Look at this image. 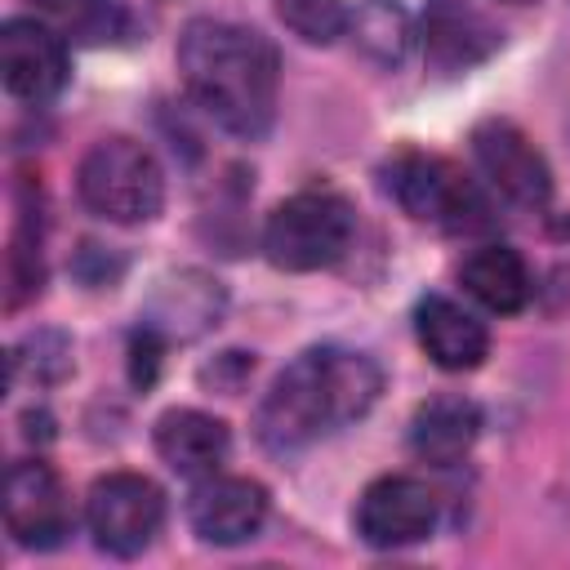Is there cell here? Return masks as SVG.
<instances>
[{
  "label": "cell",
  "mask_w": 570,
  "mask_h": 570,
  "mask_svg": "<svg viewBox=\"0 0 570 570\" xmlns=\"http://www.w3.org/2000/svg\"><path fill=\"white\" fill-rule=\"evenodd\" d=\"M508 4H530V0H508Z\"/></svg>",
  "instance_id": "obj_22"
},
{
  "label": "cell",
  "mask_w": 570,
  "mask_h": 570,
  "mask_svg": "<svg viewBox=\"0 0 570 570\" xmlns=\"http://www.w3.org/2000/svg\"><path fill=\"white\" fill-rule=\"evenodd\" d=\"M419 36H423V58L436 76L472 71L503 45L499 22L472 0H428Z\"/></svg>",
  "instance_id": "obj_11"
},
{
  "label": "cell",
  "mask_w": 570,
  "mask_h": 570,
  "mask_svg": "<svg viewBox=\"0 0 570 570\" xmlns=\"http://www.w3.org/2000/svg\"><path fill=\"white\" fill-rule=\"evenodd\" d=\"M414 334H419V347L441 365V370H476L490 352V330L485 321H476L463 303L445 298V294H428L419 298L414 307Z\"/></svg>",
  "instance_id": "obj_13"
},
{
  "label": "cell",
  "mask_w": 570,
  "mask_h": 570,
  "mask_svg": "<svg viewBox=\"0 0 570 570\" xmlns=\"http://www.w3.org/2000/svg\"><path fill=\"white\" fill-rule=\"evenodd\" d=\"M383 187L414 223H428L441 232H476L490 223L476 183L463 178V169H454L445 156L396 151L383 165Z\"/></svg>",
  "instance_id": "obj_5"
},
{
  "label": "cell",
  "mask_w": 570,
  "mask_h": 570,
  "mask_svg": "<svg viewBox=\"0 0 570 570\" xmlns=\"http://www.w3.org/2000/svg\"><path fill=\"white\" fill-rule=\"evenodd\" d=\"M4 525L22 548H58L71 530V503L58 472L40 459H22L4 472Z\"/></svg>",
  "instance_id": "obj_9"
},
{
  "label": "cell",
  "mask_w": 570,
  "mask_h": 570,
  "mask_svg": "<svg viewBox=\"0 0 570 570\" xmlns=\"http://www.w3.org/2000/svg\"><path fill=\"white\" fill-rule=\"evenodd\" d=\"M187 521L205 543L232 548L263 530L267 521V490L249 476H200V485L187 499Z\"/></svg>",
  "instance_id": "obj_12"
},
{
  "label": "cell",
  "mask_w": 570,
  "mask_h": 570,
  "mask_svg": "<svg viewBox=\"0 0 570 570\" xmlns=\"http://www.w3.org/2000/svg\"><path fill=\"white\" fill-rule=\"evenodd\" d=\"M281 18L294 36L312 40V45H330L347 31L352 13L338 0H281Z\"/></svg>",
  "instance_id": "obj_20"
},
{
  "label": "cell",
  "mask_w": 570,
  "mask_h": 570,
  "mask_svg": "<svg viewBox=\"0 0 570 570\" xmlns=\"http://www.w3.org/2000/svg\"><path fill=\"white\" fill-rule=\"evenodd\" d=\"M0 76L13 98H53L67 85V36L40 18H9L0 27Z\"/></svg>",
  "instance_id": "obj_10"
},
{
  "label": "cell",
  "mask_w": 570,
  "mask_h": 570,
  "mask_svg": "<svg viewBox=\"0 0 570 570\" xmlns=\"http://www.w3.org/2000/svg\"><path fill=\"white\" fill-rule=\"evenodd\" d=\"M76 191L107 223H147L165 205V174L142 142L111 134L80 156Z\"/></svg>",
  "instance_id": "obj_4"
},
{
  "label": "cell",
  "mask_w": 570,
  "mask_h": 570,
  "mask_svg": "<svg viewBox=\"0 0 570 570\" xmlns=\"http://www.w3.org/2000/svg\"><path fill=\"white\" fill-rule=\"evenodd\" d=\"M463 289L485 307V312H499V316H512L530 303L534 294V281H530V267L525 258L512 249V245H481L463 258Z\"/></svg>",
  "instance_id": "obj_16"
},
{
  "label": "cell",
  "mask_w": 570,
  "mask_h": 570,
  "mask_svg": "<svg viewBox=\"0 0 570 570\" xmlns=\"http://www.w3.org/2000/svg\"><path fill=\"white\" fill-rule=\"evenodd\" d=\"M436 525V494L405 472L379 476L356 499V534L370 548H410Z\"/></svg>",
  "instance_id": "obj_8"
},
{
  "label": "cell",
  "mask_w": 570,
  "mask_h": 570,
  "mask_svg": "<svg viewBox=\"0 0 570 570\" xmlns=\"http://www.w3.org/2000/svg\"><path fill=\"white\" fill-rule=\"evenodd\" d=\"M481 432V410L468 396H432L410 419V454L423 463H459Z\"/></svg>",
  "instance_id": "obj_15"
},
{
  "label": "cell",
  "mask_w": 570,
  "mask_h": 570,
  "mask_svg": "<svg viewBox=\"0 0 570 570\" xmlns=\"http://www.w3.org/2000/svg\"><path fill=\"white\" fill-rule=\"evenodd\" d=\"M356 49L379 62V67H396L405 53H410V40H414V18L401 0H365L352 22H347Z\"/></svg>",
  "instance_id": "obj_18"
},
{
  "label": "cell",
  "mask_w": 570,
  "mask_h": 570,
  "mask_svg": "<svg viewBox=\"0 0 570 570\" xmlns=\"http://www.w3.org/2000/svg\"><path fill=\"white\" fill-rule=\"evenodd\" d=\"M160 347H165L160 330H151V325L134 330V338H129V379H134L138 387H147V383L156 379V365H160Z\"/></svg>",
  "instance_id": "obj_21"
},
{
  "label": "cell",
  "mask_w": 570,
  "mask_h": 570,
  "mask_svg": "<svg viewBox=\"0 0 570 570\" xmlns=\"http://www.w3.org/2000/svg\"><path fill=\"white\" fill-rule=\"evenodd\" d=\"M232 450V432L223 419L205 410H165L156 419V454L178 472V476H209Z\"/></svg>",
  "instance_id": "obj_14"
},
{
  "label": "cell",
  "mask_w": 570,
  "mask_h": 570,
  "mask_svg": "<svg viewBox=\"0 0 570 570\" xmlns=\"http://www.w3.org/2000/svg\"><path fill=\"white\" fill-rule=\"evenodd\" d=\"M218 307H223V289L218 281H209L205 272H178L160 285L151 312L142 325L160 330V334H178V338H191L200 330H209L218 321Z\"/></svg>",
  "instance_id": "obj_17"
},
{
  "label": "cell",
  "mask_w": 570,
  "mask_h": 570,
  "mask_svg": "<svg viewBox=\"0 0 570 570\" xmlns=\"http://www.w3.org/2000/svg\"><path fill=\"white\" fill-rule=\"evenodd\" d=\"M85 521H89V534H94V543L102 552H111V557H138L160 534L165 494L142 472H107V476H98L89 485Z\"/></svg>",
  "instance_id": "obj_6"
},
{
  "label": "cell",
  "mask_w": 570,
  "mask_h": 570,
  "mask_svg": "<svg viewBox=\"0 0 570 570\" xmlns=\"http://www.w3.org/2000/svg\"><path fill=\"white\" fill-rule=\"evenodd\" d=\"M356 214L334 187H307L281 200L263 227V254L281 272H321L352 245Z\"/></svg>",
  "instance_id": "obj_3"
},
{
  "label": "cell",
  "mask_w": 570,
  "mask_h": 570,
  "mask_svg": "<svg viewBox=\"0 0 570 570\" xmlns=\"http://www.w3.org/2000/svg\"><path fill=\"white\" fill-rule=\"evenodd\" d=\"M379 392L383 370L374 356L338 343L307 347L263 392L254 410V436L272 454H298L370 414Z\"/></svg>",
  "instance_id": "obj_1"
},
{
  "label": "cell",
  "mask_w": 570,
  "mask_h": 570,
  "mask_svg": "<svg viewBox=\"0 0 570 570\" xmlns=\"http://www.w3.org/2000/svg\"><path fill=\"white\" fill-rule=\"evenodd\" d=\"M178 71L191 102L236 138H263L276 120V45L227 18H191L178 36Z\"/></svg>",
  "instance_id": "obj_2"
},
{
  "label": "cell",
  "mask_w": 570,
  "mask_h": 570,
  "mask_svg": "<svg viewBox=\"0 0 570 570\" xmlns=\"http://www.w3.org/2000/svg\"><path fill=\"white\" fill-rule=\"evenodd\" d=\"M472 160L503 200L521 209H543L552 200V169L512 120H481L472 129Z\"/></svg>",
  "instance_id": "obj_7"
},
{
  "label": "cell",
  "mask_w": 570,
  "mask_h": 570,
  "mask_svg": "<svg viewBox=\"0 0 570 570\" xmlns=\"http://www.w3.org/2000/svg\"><path fill=\"white\" fill-rule=\"evenodd\" d=\"M49 22L76 45H120L134 36V13L125 0H40Z\"/></svg>",
  "instance_id": "obj_19"
}]
</instances>
